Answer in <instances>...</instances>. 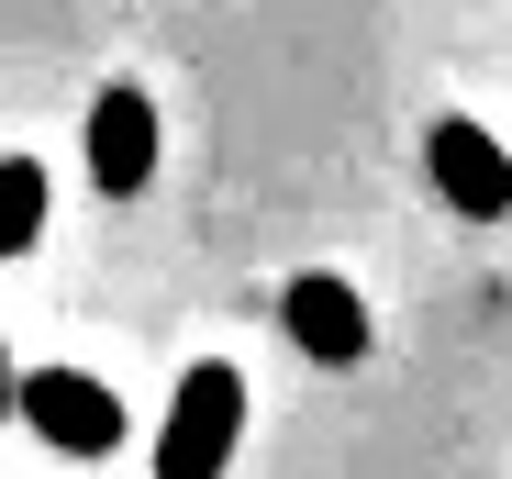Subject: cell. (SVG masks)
Returning a JSON list of instances; mask_svg holds the SVG:
<instances>
[{
	"instance_id": "6",
	"label": "cell",
	"mask_w": 512,
	"mask_h": 479,
	"mask_svg": "<svg viewBox=\"0 0 512 479\" xmlns=\"http://www.w3.org/2000/svg\"><path fill=\"white\" fill-rule=\"evenodd\" d=\"M45 234V168L34 156H0V257H23Z\"/></svg>"
},
{
	"instance_id": "2",
	"label": "cell",
	"mask_w": 512,
	"mask_h": 479,
	"mask_svg": "<svg viewBox=\"0 0 512 479\" xmlns=\"http://www.w3.org/2000/svg\"><path fill=\"white\" fill-rule=\"evenodd\" d=\"M12 413L56 446V457H112L123 446V390L90 368H23L12 379Z\"/></svg>"
},
{
	"instance_id": "7",
	"label": "cell",
	"mask_w": 512,
	"mask_h": 479,
	"mask_svg": "<svg viewBox=\"0 0 512 479\" xmlns=\"http://www.w3.org/2000/svg\"><path fill=\"white\" fill-rule=\"evenodd\" d=\"M12 379H23V368H12V346H0V424H12Z\"/></svg>"
},
{
	"instance_id": "1",
	"label": "cell",
	"mask_w": 512,
	"mask_h": 479,
	"mask_svg": "<svg viewBox=\"0 0 512 479\" xmlns=\"http://www.w3.org/2000/svg\"><path fill=\"white\" fill-rule=\"evenodd\" d=\"M234 435H245V368L234 357H201L179 379V402L156 424V479H223L234 468Z\"/></svg>"
},
{
	"instance_id": "4",
	"label": "cell",
	"mask_w": 512,
	"mask_h": 479,
	"mask_svg": "<svg viewBox=\"0 0 512 479\" xmlns=\"http://www.w3.org/2000/svg\"><path fill=\"white\" fill-rule=\"evenodd\" d=\"M423 156H435V190H446V212H468V223H501L512 212V156L468 123V112H446L435 134H423Z\"/></svg>"
},
{
	"instance_id": "5",
	"label": "cell",
	"mask_w": 512,
	"mask_h": 479,
	"mask_svg": "<svg viewBox=\"0 0 512 479\" xmlns=\"http://www.w3.org/2000/svg\"><path fill=\"white\" fill-rule=\"evenodd\" d=\"M90 179H101L112 201H134V190L156 179V101L134 90V78H112V90L90 101Z\"/></svg>"
},
{
	"instance_id": "3",
	"label": "cell",
	"mask_w": 512,
	"mask_h": 479,
	"mask_svg": "<svg viewBox=\"0 0 512 479\" xmlns=\"http://www.w3.org/2000/svg\"><path fill=\"white\" fill-rule=\"evenodd\" d=\"M279 335H290L312 368H357V357H368V290L334 279V268L290 279V290H279Z\"/></svg>"
}]
</instances>
